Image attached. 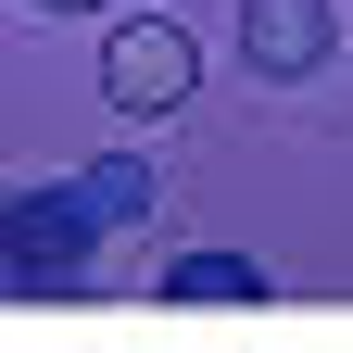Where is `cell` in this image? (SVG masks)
I'll use <instances>...</instances> for the list:
<instances>
[{
	"label": "cell",
	"mask_w": 353,
	"mask_h": 353,
	"mask_svg": "<svg viewBox=\"0 0 353 353\" xmlns=\"http://www.w3.org/2000/svg\"><path fill=\"white\" fill-rule=\"evenodd\" d=\"M190 88H202V51H190L176 13H126V26L101 38V101H114V114H176Z\"/></svg>",
	"instance_id": "cell-2"
},
{
	"label": "cell",
	"mask_w": 353,
	"mask_h": 353,
	"mask_svg": "<svg viewBox=\"0 0 353 353\" xmlns=\"http://www.w3.org/2000/svg\"><path fill=\"white\" fill-rule=\"evenodd\" d=\"M88 265H101L88 190H13L0 202V303H76Z\"/></svg>",
	"instance_id": "cell-1"
},
{
	"label": "cell",
	"mask_w": 353,
	"mask_h": 353,
	"mask_svg": "<svg viewBox=\"0 0 353 353\" xmlns=\"http://www.w3.org/2000/svg\"><path fill=\"white\" fill-rule=\"evenodd\" d=\"M240 63L252 76H316L328 63V0H240Z\"/></svg>",
	"instance_id": "cell-3"
},
{
	"label": "cell",
	"mask_w": 353,
	"mask_h": 353,
	"mask_svg": "<svg viewBox=\"0 0 353 353\" xmlns=\"http://www.w3.org/2000/svg\"><path fill=\"white\" fill-rule=\"evenodd\" d=\"M76 190H88V214H101V228H139V214H152V164H126V152H114V164H88Z\"/></svg>",
	"instance_id": "cell-5"
},
{
	"label": "cell",
	"mask_w": 353,
	"mask_h": 353,
	"mask_svg": "<svg viewBox=\"0 0 353 353\" xmlns=\"http://www.w3.org/2000/svg\"><path fill=\"white\" fill-rule=\"evenodd\" d=\"M38 13H101V0H38Z\"/></svg>",
	"instance_id": "cell-6"
},
{
	"label": "cell",
	"mask_w": 353,
	"mask_h": 353,
	"mask_svg": "<svg viewBox=\"0 0 353 353\" xmlns=\"http://www.w3.org/2000/svg\"><path fill=\"white\" fill-rule=\"evenodd\" d=\"M164 303H202V316H240V303H278L252 252H176L164 265Z\"/></svg>",
	"instance_id": "cell-4"
}]
</instances>
